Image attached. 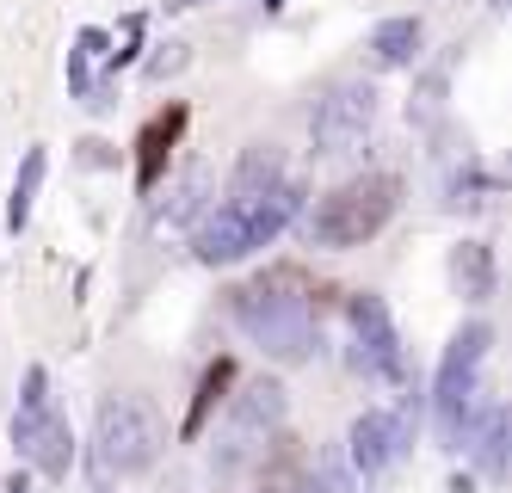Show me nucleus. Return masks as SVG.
I'll return each mask as SVG.
<instances>
[{
  "mask_svg": "<svg viewBox=\"0 0 512 493\" xmlns=\"http://www.w3.org/2000/svg\"><path fill=\"white\" fill-rule=\"evenodd\" d=\"M229 315L260 339V346L284 364H303L321 346V327H315V284L303 265H272L253 284L229 290Z\"/></svg>",
  "mask_w": 512,
  "mask_h": 493,
  "instance_id": "obj_1",
  "label": "nucleus"
},
{
  "mask_svg": "<svg viewBox=\"0 0 512 493\" xmlns=\"http://www.w3.org/2000/svg\"><path fill=\"white\" fill-rule=\"evenodd\" d=\"M303 210V192L297 185H272L260 198H229L223 210H210L198 222V259L204 265H229V259H247L253 247H266L284 235V222Z\"/></svg>",
  "mask_w": 512,
  "mask_h": 493,
  "instance_id": "obj_2",
  "label": "nucleus"
},
{
  "mask_svg": "<svg viewBox=\"0 0 512 493\" xmlns=\"http://www.w3.org/2000/svg\"><path fill=\"white\" fill-rule=\"evenodd\" d=\"M395 204H401V179H395V173H364V179H346V185H334V192L315 204L309 235H315L321 247H364L371 235H383V229H389Z\"/></svg>",
  "mask_w": 512,
  "mask_h": 493,
  "instance_id": "obj_3",
  "label": "nucleus"
},
{
  "mask_svg": "<svg viewBox=\"0 0 512 493\" xmlns=\"http://www.w3.org/2000/svg\"><path fill=\"white\" fill-rule=\"evenodd\" d=\"M93 457L105 475H149L155 457H161V420H155V407L149 401H136V395H112L99 407V426H93Z\"/></svg>",
  "mask_w": 512,
  "mask_h": 493,
  "instance_id": "obj_4",
  "label": "nucleus"
},
{
  "mask_svg": "<svg viewBox=\"0 0 512 493\" xmlns=\"http://www.w3.org/2000/svg\"><path fill=\"white\" fill-rule=\"evenodd\" d=\"M494 346V333L482 321H469L451 346H445V364H438V383H432V407H438V438L445 450H463V432H469V413H475V370H482Z\"/></svg>",
  "mask_w": 512,
  "mask_h": 493,
  "instance_id": "obj_5",
  "label": "nucleus"
},
{
  "mask_svg": "<svg viewBox=\"0 0 512 493\" xmlns=\"http://www.w3.org/2000/svg\"><path fill=\"white\" fill-rule=\"evenodd\" d=\"M13 444H19V457L38 463L44 475H68V463H75V438H68V420L50 401L44 370H25V395H19V413H13Z\"/></svg>",
  "mask_w": 512,
  "mask_h": 493,
  "instance_id": "obj_6",
  "label": "nucleus"
},
{
  "mask_svg": "<svg viewBox=\"0 0 512 493\" xmlns=\"http://www.w3.org/2000/svg\"><path fill=\"white\" fill-rule=\"evenodd\" d=\"M284 413H290V401H284V383H247L241 395H229V420H223V438H216V463L223 469H241L253 450H266V438L284 426Z\"/></svg>",
  "mask_w": 512,
  "mask_h": 493,
  "instance_id": "obj_7",
  "label": "nucleus"
},
{
  "mask_svg": "<svg viewBox=\"0 0 512 493\" xmlns=\"http://www.w3.org/2000/svg\"><path fill=\"white\" fill-rule=\"evenodd\" d=\"M371 124H377V87L371 81H340L309 118L315 155H346V148H358L371 136Z\"/></svg>",
  "mask_w": 512,
  "mask_h": 493,
  "instance_id": "obj_8",
  "label": "nucleus"
},
{
  "mask_svg": "<svg viewBox=\"0 0 512 493\" xmlns=\"http://www.w3.org/2000/svg\"><path fill=\"white\" fill-rule=\"evenodd\" d=\"M346 315H352V339H358L352 364H358L364 376H377V383H395V376H401V339H395V321H389V309H383V296L358 290V296L346 302Z\"/></svg>",
  "mask_w": 512,
  "mask_h": 493,
  "instance_id": "obj_9",
  "label": "nucleus"
},
{
  "mask_svg": "<svg viewBox=\"0 0 512 493\" xmlns=\"http://www.w3.org/2000/svg\"><path fill=\"white\" fill-rule=\"evenodd\" d=\"M401 444H408V413H358L352 420V469L364 475H383Z\"/></svg>",
  "mask_w": 512,
  "mask_h": 493,
  "instance_id": "obj_10",
  "label": "nucleus"
},
{
  "mask_svg": "<svg viewBox=\"0 0 512 493\" xmlns=\"http://www.w3.org/2000/svg\"><path fill=\"white\" fill-rule=\"evenodd\" d=\"M179 130H186V105H167L161 118H149V130H142V142H136V185H142V192L161 179V167H167V155H173Z\"/></svg>",
  "mask_w": 512,
  "mask_h": 493,
  "instance_id": "obj_11",
  "label": "nucleus"
},
{
  "mask_svg": "<svg viewBox=\"0 0 512 493\" xmlns=\"http://www.w3.org/2000/svg\"><path fill=\"white\" fill-rule=\"evenodd\" d=\"M451 284L463 302H488L494 296V247L488 241H463L451 253Z\"/></svg>",
  "mask_w": 512,
  "mask_h": 493,
  "instance_id": "obj_12",
  "label": "nucleus"
},
{
  "mask_svg": "<svg viewBox=\"0 0 512 493\" xmlns=\"http://www.w3.org/2000/svg\"><path fill=\"white\" fill-rule=\"evenodd\" d=\"M463 444L475 450V463H482V469L500 481V475H506V407H482V413H469Z\"/></svg>",
  "mask_w": 512,
  "mask_h": 493,
  "instance_id": "obj_13",
  "label": "nucleus"
},
{
  "mask_svg": "<svg viewBox=\"0 0 512 493\" xmlns=\"http://www.w3.org/2000/svg\"><path fill=\"white\" fill-rule=\"evenodd\" d=\"M272 185H284V155L272 142H253L241 155V167H235V179H229V198H260Z\"/></svg>",
  "mask_w": 512,
  "mask_h": 493,
  "instance_id": "obj_14",
  "label": "nucleus"
},
{
  "mask_svg": "<svg viewBox=\"0 0 512 493\" xmlns=\"http://www.w3.org/2000/svg\"><path fill=\"white\" fill-rule=\"evenodd\" d=\"M371 56L377 68H408L420 56V19H383L371 31Z\"/></svg>",
  "mask_w": 512,
  "mask_h": 493,
  "instance_id": "obj_15",
  "label": "nucleus"
},
{
  "mask_svg": "<svg viewBox=\"0 0 512 493\" xmlns=\"http://www.w3.org/2000/svg\"><path fill=\"white\" fill-rule=\"evenodd\" d=\"M38 185H44V148H25L19 179H13V204H7V222H13V229H25V222H31V204H38Z\"/></svg>",
  "mask_w": 512,
  "mask_h": 493,
  "instance_id": "obj_16",
  "label": "nucleus"
},
{
  "mask_svg": "<svg viewBox=\"0 0 512 493\" xmlns=\"http://www.w3.org/2000/svg\"><path fill=\"white\" fill-rule=\"evenodd\" d=\"M235 383V364L229 358H216L210 370H204V383H198V401H192V420H186V438H198L204 432V420H210V407L223 401V389Z\"/></svg>",
  "mask_w": 512,
  "mask_h": 493,
  "instance_id": "obj_17",
  "label": "nucleus"
},
{
  "mask_svg": "<svg viewBox=\"0 0 512 493\" xmlns=\"http://www.w3.org/2000/svg\"><path fill=\"white\" fill-rule=\"evenodd\" d=\"M303 487H309V475H303L297 444H290V438H278L272 463H266V493H303Z\"/></svg>",
  "mask_w": 512,
  "mask_h": 493,
  "instance_id": "obj_18",
  "label": "nucleus"
},
{
  "mask_svg": "<svg viewBox=\"0 0 512 493\" xmlns=\"http://www.w3.org/2000/svg\"><path fill=\"white\" fill-rule=\"evenodd\" d=\"M210 198V167H186V179H179V192L167 204V222H192Z\"/></svg>",
  "mask_w": 512,
  "mask_h": 493,
  "instance_id": "obj_19",
  "label": "nucleus"
},
{
  "mask_svg": "<svg viewBox=\"0 0 512 493\" xmlns=\"http://www.w3.org/2000/svg\"><path fill=\"white\" fill-rule=\"evenodd\" d=\"M303 493H352V475H346V463H340V457H321V463H315V481H309Z\"/></svg>",
  "mask_w": 512,
  "mask_h": 493,
  "instance_id": "obj_20",
  "label": "nucleus"
},
{
  "mask_svg": "<svg viewBox=\"0 0 512 493\" xmlns=\"http://www.w3.org/2000/svg\"><path fill=\"white\" fill-rule=\"evenodd\" d=\"M179 68H186V44H167L161 56H149V74H155V81H161V74H179Z\"/></svg>",
  "mask_w": 512,
  "mask_h": 493,
  "instance_id": "obj_21",
  "label": "nucleus"
},
{
  "mask_svg": "<svg viewBox=\"0 0 512 493\" xmlns=\"http://www.w3.org/2000/svg\"><path fill=\"white\" fill-rule=\"evenodd\" d=\"M167 7H210V0H167Z\"/></svg>",
  "mask_w": 512,
  "mask_h": 493,
  "instance_id": "obj_22",
  "label": "nucleus"
}]
</instances>
